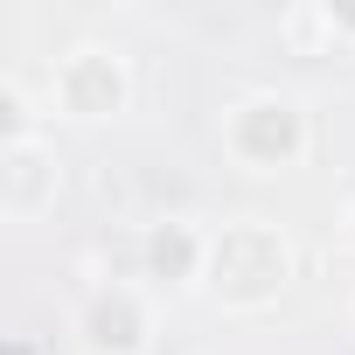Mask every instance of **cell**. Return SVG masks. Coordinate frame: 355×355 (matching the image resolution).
I'll return each mask as SVG.
<instances>
[{
    "label": "cell",
    "instance_id": "obj_1",
    "mask_svg": "<svg viewBox=\"0 0 355 355\" xmlns=\"http://www.w3.org/2000/svg\"><path fill=\"white\" fill-rule=\"evenodd\" d=\"M209 286H216V300H237V306H258V300H272L279 286H286V244L265 230V223H237V230H223L216 244H209Z\"/></svg>",
    "mask_w": 355,
    "mask_h": 355
},
{
    "label": "cell",
    "instance_id": "obj_2",
    "mask_svg": "<svg viewBox=\"0 0 355 355\" xmlns=\"http://www.w3.org/2000/svg\"><path fill=\"white\" fill-rule=\"evenodd\" d=\"M223 146H230L244 167H286V160L306 153V119H300L293 98L258 91V98L230 105V119H223Z\"/></svg>",
    "mask_w": 355,
    "mask_h": 355
},
{
    "label": "cell",
    "instance_id": "obj_3",
    "mask_svg": "<svg viewBox=\"0 0 355 355\" xmlns=\"http://www.w3.org/2000/svg\"><path fill=\"white\" fill-rule=\"evenodd\" d=\"M56 105H63L70 119H105V112H119V105H125V63H119V49L77 42V49L56 63Z\"/></svg>",
    "mask_w": 355,
    "mask_h": 355
},
{
    "label": "cell",
    "instance_id": "obj_4",
    "mask_svg": "<svg viewBox=\"0 0 355 355\" xmlns=\"http://www.w3.org/2000/svg\"><path fill=\"white\" fill-rule=\"evenodd\" d=\"M146 341V313L132 286H98L84 300V348L91 355H132Z\"/></svg>",
    "mask_w": 355,
    "mask_h": 355
},
{
    "label": "cell",
    "instance_id": "obj_5",
    "mask_svg": "<svg viewBox=\"0 0 355 355\" xmlns=\"http://www.w3.org/2000/svg\"><path fill=\"white\" fill-rule=\"evenodd\" d=\"M35 182H63V160L28 132V125H15V139H8V153H0V196H8V209L15 216H35L42 209V196H35Z\"/></svg>",
    "mask_w": 355,
    "mask_h": 355
},
{
    "label": "cell",
    "instance_id": "obj_6",
    "mask_svg": "<svg viewBox=\"0 0 355 355\" xmlns=\"http://www.w3.org/2000/svg\"><path fill=\"white\" fill-rule=\"evenodd\" d=\"M146 258H153V272H189L196 258H209L182 223H174V230H153V244H146Z\"/></svg>",
    "mask_w": 355,
    "mask_h": 355
},
{
    "label": "cell",
    "instance_id": "obj_7",
    "mask_svg": "<svg viewBox=\"0 0 355 355\" xmlns=\"http://www.w3.org/2000/svg\"><path fill=\"white\" fill-rule=\"evenodd\" d=\"M348 223H355V216H348Z\"/></svg>",
    "mask_w": 355,
    "mask_h": 355
}]
</instances>
